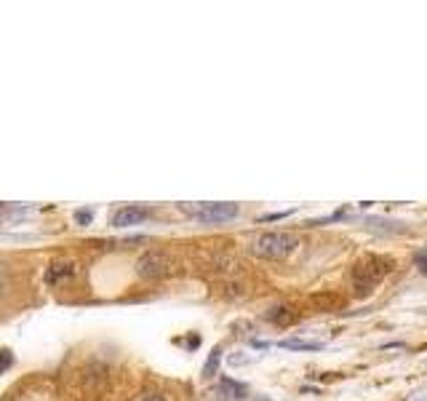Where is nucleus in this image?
Masks as SVG:
<instances>
[{
  "mask_svg": "<svg viewBox=\"0 0 427 401\" xmlns=\"http://www.w3.org/2000/svg\"><path fill=\"white\" fill-rule=\"evenodd\" d=\"M220 361H222V348H217L211 358H208V364L203 367V378H214L217 372H220Z\"/></svg>",
  "mask_w": 427,
  "mask_h": 401,
  "instance_id": "10",
  "label": "nucleus"
},
{
  "mask_svg": "<svg viewBox=\"0 0 427 401\" xmlns=\"http://www.w3.org/2000/svg\"><path fill=\"white\" fill-rule=\"evenodd\" d=\"M182 212H187L190 217H195L200 223H225V220H235L238 217V203H227V200H220V203H182Z\"/></svg>",
  "mask_w": 427,
  "mask_h": 401,
  "instance_id": "4",
  "label": "nucleus"
},
{
  "mask_svg": "<svg viewBox=\"0 0 427 401\" xmlns=\"http://www.w3.org/2000/svg\"><path fill=\"white\" fill-rule=\"evenodd\" d=\"M299 246V235L288 233V230H267V233H259L252 241L249 252L259 260H283L291 252H296Z\"/></svg>",
  "mask_w": 427,
  "mask_h": 401,
  "instance_id": "1",
  "label": "nucleus"
},
{
  "mask_svg": "<svg viewBox=\"0 0 427 401\" xmlns=\"http://www.w3.org/2000/svg\"><path fill=\"white\" fill-rule=\"evenodd\" d=\"M393 260L390 257H363L361 262L355 265L352 270V279H355V287H358V294H369L372 292L374 284H379V281L393 270Z\"/></svg>",
  "mask_w": 427,
  "mask_h": 401,
  "instance_id": "2",
  "label": "nucleus"
},
{
  "mask_svg": "<svg viewBox=\"0 0 427 401\" xmlns=\"http://www.w3.org/2000/svg\"><path fill=\"white\" fill-rule=\"evenodd\" d=\"M150 217V209L147 206H123L118 212L112 214V225L115 228H129V225H139Z\"/></svg>",
  "mask_w": 427,
  "mask_h": 401,
  "instance_id": "5",
  "label": "nucleus"
},
{
  "mask_svg": "<svg viewBox=\"0 0 427 401\" xmlns=\"http://www.w3.org/2000/svg\"><path fill=\"white\" fill-rule=\"evenodd\" d=\"M134 270H136V276H139V279H150V281L166 279V276H171V273H174V257L153 249V252H144V255L136 260Z\"/></svg>",
  "mask_w": 427,
  "mask_h": 401,
  "instance_id": "3",
  "label": "nucleus"
},
{
  "mask_svg": "<svg viewBox=\"0 0 427 401\" xmlns=\"http://www.w3.org/2000/svg\"><path fill=\"white\" fill-rule=\"evenodd\" d=\"M416 265H419V270H425V255H422V252L416 255Z\"/></svg>",
  "mask_w": 427,
  "mask_h": 401,
  "instance_id": "15",
  "label": "nucleus"
},
{
  "mask_svg": "<svg viewBox=\"0 0 427 401\" xmlns=\"http://www.w3.org/2000/svg\"><path fill=\"white\" fill-rule=\"evenodd\" d=\"M142 401H166V396L163 393H147Z\"/></svg>",
  "mask_w": 427,
  "mask_h": 401,
  "instance_id": "12",
  "label": "nucleus"
},
{
  "mask_svg": "<svg viewBox=\"0 0 427 401\" xmlns=\"http://www.w3.org/2000/svg\"><path fill=\"white\" fill-rule=\"evenodd\" d=\"M9 284H11V281H9V273H6V270H0V294H6Z\"/></svg>",
  "mask_w": 427,
  "mask_h": 401,
  "instance_id": "11",
  "label": "nucleus"
},
{
  "mask_svg": "<svg viewBox=\"0 0 427 401\" xmlns=\"http://www.w3.org/2000/svg\"><path fill=\"white\" fill-rule=\"evenodd\" d=\"M278 346L288 348V351H320L323 343H315V340H281Z\"/></svg>",
  "mask_w": 427,
  "mask_h": 401,
  "instance_id": "9",
  "label": "nucleus"
},
{
  "mask_svg": "<svg viewBox=\"0 0 427 401\" xmlns=\"http://www.w3.org/2000/svg\"><path fill=\"white\" fill-rule=\"evenodd\" d=\"M267 321L278 324V326H288V324L296 321V311L286 308V305H278V308H273V311L267 313Z\"/></svg>",
  "mask_w": 427,
  "mask_h": 401,
  "instance_id": "7",
  "label": "nucleus"
},
{
  "mask_svg": "<svg viewBox=\"0 0 427 401\" xmlns=\"http://www.w3.org/2000/svg\"><path fill=\"white\" fill-rule=\"evenodd\" d=\"M220 390H222V393H227V396H225L227 401L246 399V385H241V383H232V380H222Z\"/></svg>",
  "mask_w": 427,
  "mask_h": 401,
  "instance_id": "8",
  "label": "nucleus"
},
{
  "mask_svg": "<svg viewBox=\"0 0 427 401\" xmlns=\"http://www.w3.org/2000/svg\"><path fill=\"white\" fill-rule=\"evenodd\" d=\"M75 273V262H54V265L48 267V273H45V281L48 284H56L59 279H67V276H72Z\"/></svg>",
  "mask_w": 427,
  "mask_h": 401,
  "instance_id": "6",
  "label": "nucleus"
},
{
  "mask_svg": "<svg viewBox=\"0 0 427 401\" xmlns=\"http://www.w3.org/2000/svg\"><path fill=\"white\" fill-rule=\"evenodd\" d=\"M11 364V356H9V351H3V361H0V367H9Z\"/></svg>",
  "mask_w": 427,
  "mask_h": 401,
  "instance_id": "14",
  "label": "nucleus"
},
{
  "mask_svg": "<svg viewBox=\"0 0 427 401\" xmlns=\"http://www.w3.org/2000/svg\"><path fill=\"white\" fill-rule=\"evenodd\" d=\"M75 217H77V223H83V225L91 223V212H77Z\"/></svg>",
  "mask_w": 427,
  "mask_h": 401,
  "instance_id": "13",
  "label": "nucleus"
}]
</instances>
